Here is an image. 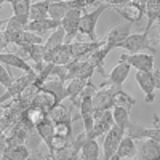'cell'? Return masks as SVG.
<instances>
[{"label": "cell", "mask_w": 160, "mask_h": 160, "mask_svg": "<svg viewBox=\"0 0 160 160\" xmlns=\"http://www.w3.org/2000/svg\"><path fill=\"white\" fill-rule=\"evenodd\" d=\"M152 26L154 22L148 21V24H146V28L141 34H131L125 42L118 45V48H123L128 53H151V55H155L157 48L151 45V40H149V32H151Z\"/></svg>", "instance_id": "1"}, {"label": "cell", "mask_w": 160, "mask_h": 160, "mask_svg": "<svg viewBox=\"0 0 160 160\" xmlns=\"http://www.w3.org/2000/svg\"><path fill=\"white\" fill-rule=\"evenodd\" d=\"M109 7L106 3H101L98 5L95 10L91 11H85L83 16H82V21H80V34L87 35L91 42H98L96 40V24L101 18V15L108 10Z\"/></svg>", "instance_id": "2"}, {"label": "cell", "mask_w": 160, "mask_h": 160, "mask_svg": "<svg viewBox=\"0 0 160 160\" xmlns=\"http://www.w3.org/2000/svg\"><path fill=\"white\" fill-rule=\"evenodd\" d=\"M87 10L83 8H72L66 13V16L61 21L62 29L66 31V43H72V40L80 34V21Z\"/></svg>", "instance_id": "3"}, {"label": "cell", "mask_w": 160, "mask_h": 160, "mask_svg": "<svg viewBox=\"0 0 160 160\" xmlns=\"http://www.w3.org/2000/svg\"><path fill=\"white\" fill-rule=\"evenodd\" d=\"M125 136V130L120 128L117 125H114L108 133L104 135V141H102V160H112V157L115 155L118 144L122 142Z\"/></svg>", "instance_id": "4"}, {"label": "cell", "mask_w": 160, "mask_h": 160, "mask_svg": "<svg viewBox=\"0 0 160 160\" xmlns=\"http://www.w3.org/2000/svg\"><path fill=\"white\" fill-rule=\"evenodd\" d=\"M154 59L155 56L151 55V53H128V55L120 56V61L128 62L131 66V69H136L141 72H152Z\"/></svg>", "instance_id": "5"}, {"label": "cell", "mask_w": 160, "mask_h": 160, "mask_svg": "<svg viewBox=\"0 0 160 160\" xmlns=\"http://www.w3.org/2000/svg\"><path fill=\"white\" fill-rule=\"evenodd\" d=\"M115 13H118L127 22H139L142 19V16L146 15V7L141 5V3H136V2H128L122 7H115L112 8Z\"/></svg>", "instance_id": "6"}, {"label": "cell", "mask_w": 160, "mask_h": 160, "mask_svg": "<svg viewBox=\"0 0 160 160\" xmlns=\"http://www.w3.org/2000/svg\"><path fill=\"white\" fill-rule=\"evenodd\" d=\"M115 125L114 122V115H112V109L102 112L99 117L95 118V127H93L91 133L88 135V139H98L99 136L106 135L112 127Z\"/></svg>", "instance_id": "7"}, {"label": "cell", "mask_w": 160, "mask_h": 160, "mask_svg": "<svg viewBox=\"0 0 160 160\" xmlns=\"http://www.w3.org/2000/svg\"><path fill=\"white\" fill-rule=\"evenodd\" d=\"M131 28H133V24L125 21L123 24H118V26H115V28H112L108 32V35H106L104 40L108 43H111L112 48H118V45L122 42H125V40L131 35Z\"/></svg>", "instance_id": "8"}, {"label": "cell", "mask_w": 160, "mask_h": 160, "mask_svg": "<svg viewBox=\"0 0 160 160\" xmlns=\"http://www.w3.org/2000/svg\"><path fill=\"white\" fill-rule=\"evenodd\" d=\"M45 61L51 62V64H58V66H68L69 62L74 61L72 56V50H71V43H64L59 48L48 51L45 55Z\"/></svg>", "instance_id": "9"}, {"label": "cell", "mask_w": 160, "mask_h": 160, "mask_svg": "<svg viewBox=\"0 0 160 160\" xmlns=\"http://www.w3.org/2000/svg\"><path fill=\"white\" fill-rule=\"evenodd\" d=\"M136 83L139 85V88L144 91V101L151 104L155 99V83H154V78H152V72H141L136 71Z\"/></svg>", "instance_id": "10"}, {"label": "cell", "mask_w": 160, "mask_h": 160, "mask_svg": "<svg viewBox=\"0 0 160 160\" xmlns=\"http://www.w3.org/2000/svg\"><path fill=\"white\" fill-rule=\"evenodd\" d=\"M0 62L5 64L7 68L21 69L22 72H32V71H34V68H31V64L26 61L21 55H18V53L2 51V53H0Z\"/></svg>", "instance_id": "11"}, {"label": "cell", "mask_w": 160, "mask_h": 160, "mask_svg": "<svg viewBox=\"0 0 160 160\" xmlns=\"http://www.w3.org/2000/svg\"><path fill=\"white\" fill-rule=\"evenodd\" d=\"M59 28H61V21H56V19H53V18L29 21V24L26 26V29H28V31L35 32L38 35H43V34H48V32H55Z\"/></svg>", "instance_id": "12"}, {"label": "cell", "mask_w": 160, "mask_h": 160, "mask_svg": "<svg viewBox=\"0 0 160 160\" xmlns=\"http://www.w3.org/2000/svg\"><path fill=\"white\" fill-rule=\"evenodd\" d=\"M112 50H114L112 45L108 43L106 40H102L101 45H99L95 51H93V53H91V56L88 58V61H90L93 66H95L96 71H98L101 75H106V74H104V69H102V64H104V59L108 58V55H109Z\"/></svg>", "instance_id": "13"}, {"label": "cell", "mask_w": 160, "mask_h": 160, "mask_svg": "<svg viewBox=\"0 0 160 160\" xmlns=\"http://www.w3.org/2000/svg\"><path fill=\"white\" fill-rule=\"evenodd\" d=\"M138 152L136 148V139H133L131 136L125 135L122 142L118 144V149L115 152V155L112 157V160H123V158H135Z\"/></svg>", "instance_id": "14"}, {"label": "cell", "mask_w": 160, "mask_h": 160, "mask_svg": "<svg viewBox=\"0 0 160 160\" xmlns=\"http://www.w3.org/2000/svg\"><path fill=\"white\" fill-rule=\"evenodd\" d=\"M138 155L141 160H160V144L154 139H141Z\"/></svg>", "instance_id": "15"}, {"label": "cell", "mask_w": 160, "mask_h": 160, "mask_svg": "<svg viewBox=\"0 0 160 160\" xmlns=\"http://www.w3.org/2000/svg\"><path fill=\"white\" fill-rule=\"evenodd\" d=\"M101 42H72L71 50H72V56L74 59H88L91 56V53L95 51Z\"/></svg>", "instance_id": "16"}, {"label": "cell", "mask_w": 160, "mask_h": 160, "mask_svg": "<svg viewBox=\"0 0 160 160\" xmlns=\"http://www.w3.org/2000/svg\"><path fill=\"white\" fill-rule=\"evenodd\" d=\"M47 117H48V112L42 108H38V106H34V104L29 106V108L22 112V118L34 128H37Z\"/></svg>", "instance_id": "17"}, {"label": "cell", "mask_w": 160, "mask_h": 160, "mask_svg": "<svg viewBox=\"0 0 160 160\" xmlns=\"http://www.w3.org/2000/svg\"><path fill=\"white\" fill-rule=\"evenodd\" d=\"M32 104H34V106H38V108H42V109H45L47 112H50V111L53 109V106L58 104V98H56L55 93L40 88V91L37 93V96H35V99H34ZM32 104H31V106H32Z\"/></svg>", "instance_id": "18"}, {"label": "cell", "mask_w": 160, "mask_h": 160, "mask_svg": "<svg viewBox=\"0 0 160 160\" xmlns=\"http://www.w3.org/2000/svg\"><path fill=\"white\" fill-rule=\"evenodd\" d=\"M130 72H131V66L128 62H125V61H118V64L115 66V68L111 71V74L108 75V80H111V82H114V83L122 87L123 82L128 78Z\"/></svg>", "instance_id": "19"}, {"label": "cell", "mask_w": 160, "mask_h": 160, "mask_svg": "<svg viewBox=\"0 0 160 160\" xmlns=\"http://www.w3.org/2000/svg\"><path fill=\"white\" fill-rule=\"evenodd\" d=\"M32 2H34V0H15V2L11 3V8H13V16L19 18L26 26H28V24H29V21H31L29 13H31Z\"/></svg>", "instance_id": "20"}, {"label": "cell", "mask_w": 160, "mask_h": 160, "mask_svg": "<svg viewBox=\"0 0 160 160\" xmlns=\"http://www.w3.org/2000/svg\"><path fill=\"white\" fill-rule=\"evenodd\" d=\"M50 5H51L50 0H34L32 7H31V13H29L31 21L50 18V15H48L50 13Z\"/></svg>", "instance_id": "21"}, {"label": "cell", "mask_w": 160, "mask_h": 160, "mask_svg": "<svg viewBox=\"0 0 160 160\" xmlns=\"http://www.w3.org/2000/svg\"><path fill=\"white\" fill-rule=\"evenodd\" d=\"M77 160H102L99 155V144L96 139H87Z\"/></svg>", "instance_id": "22"}, {"label": "cell", "mask_w": 160, "mask_h": 160, "mask_svg": "<svg viewBox=\"0 0 160 160\" xmlns=\"http://www.w3.org/2000/svg\"><path fill=\"white\" fill-rule=\"evenodd\" d=\"M29 155H31V149L26 144L10 146L5 151H2V157H5L7 160H28Z\"/></svg>", "instance_id": "23"}, {"label": "cell", "mask_w": 160, "mask_h": 160, "mask_svg": "<svg viewBox=\"0 0 160 160\" xmlns=\"http://www.w3.org/2000/svg\"><path fill=\"white\" fill-rule=\"evenodd\" d=\"M35 131L38 133V136L42 138V141L48 146L50 142H51V139H53V136L56 135L55 133V122L50 118V117H47L42 123H40L37 128H35Z\"/></svg>", "instance_id": "24"}, {"label": "cell", "mask_w": 160, "mask_h": 160, "mask_svg": "<svg viewBox=\"0 0 160 160\" xmlns=\"http://www.w3.org/2000/svg\"><path fill=\"white\" fill-rule=\"evenodd\" d=\"M66 43V31L62 29V26L59 29H56L55 32H51L50 35H48V38L45 40V50H47V53L48 51H53V50H56V48H59L61 45H64Z\"/></svg>", "instance_id": "25"}, {"label": "cell", "mask_w": 160, "mask_h": 160, "mask_svg": "<svg viewBox=\"0 0 160 160\" xmlns=\"http://www.w3.org/2000/svg\"><path fill=\"white\" fill-rule=\"evenodd\" d=\"M72 109H74L72 104H71V108H66L62 102H58L56 106H53V109L48 112V117H50L55 123H58V122H61V120L72 118V115H71Z\"/></svg>", "instance_id": "26"}, {"label": "cell", "mask_w": 160, "mask_h": 160, "mask_svg": "<svg viewBox=\"0 0 160 160\" xmlns=\"http://www.w3.org/2000/svg\"><path fill=\"white\" fill-rule=\"evenodd\" d=\"M112 115H114L115 125L120 127V128H123L127 131L128 127H130V123H131V120H130V109L115 106V108H112Z\"/></svg>", "instance_id": "27"}, {"label": "cell", "mask_w": 160, "mask_h": 160, "mask_svg": "<svg viewBox=\"0 0 160 160\" xmlns=\"http://www.w3.org/2000/svg\"><path fill=\"white\" fill-rule=\"evenodd\" d=\"M135 98L130 96L127 91L123 90H118L115 95H114V108L115 106H120V108H127V109H131L135 106Z\"/></svg>", "instance_id": "28"}, {"label": "cell", "mask_w": 160, "mask_h": 160, "mask_svg": "<svg viewBox=\"0 0 160 160\" xmlns=\"http://www.w3.org/2000/svg\"><path fill=\"white\" fill-rule=\"evenodd\" d=\"M22 29H26V24L16 16H11L10 19L3 21V24H2V31H5L8 35L16 34V32L22 31Z\"/></svg>", "instance_id": "29"}, {"label": "cell", "mask_w": 160, "mask_h": 160, "mask_svg": "<svg viewBox=\"0 0 160 160\" xmlns=\"http://www.w3.org/2000/svg\"><path fill=\"white\" fill-rule=\"evenodd\" d=\"M55 133L58 136H62V138H71V135H72V118L61 120V122L55 123Z\"/></svg>", "instance_id": "30"}, {"label": "cell", "mask_w": 160, "mask_h": 160, "mask_svg": "<svg viewBox=\"0 0 160 160\" xmlns=\"http://www.w3.org/2000/svg\"><path fill=\"white\" fill-rule=\"evenodd\" d=\"M69 142H71L69 138H62V136L55 135V136H53V139H51V142L48 144V152L53 154V152H56V151H61V149L66 148Z\"/></svg>", "instance_id": "31"}, {"label": "cell", "mask_w": 160, "mask_h": 160, "mask_svg": "<svg viewBox=\"0 0 160 160\" xmlns=\"http://www.w3.org/2000/svg\"><path fill=\"white\" fill-rule=\"evenodd\" d=\"M15 82H16V78L8 72L7 66L2 64V68H0V83H2V87L8 90V88H11L13 85H15Z\"/></svg>", "instance_id": "32"}, {"label": "cell", "mask_w": 160, "mask_h": 160, "mask_svg": "<svg viewBox=\"0 0 160 160\" xmlns=\"http://www.w3.org/2000/svg\"><path fill=\"white\" fill-rule=\"evenodd\" d=\"M48 157H50V152L48 154H43L40 149H35V151H31V155H29L28 160H45Z\"/></svg>", "instance_id": "33"}, {"label": "cell", "mask_w": 160, "mask_h": 160, "mask_svg": "<svg viewBox=\"0 0 160 160\" xmlns=\"http://www.w3.org/2000/svg\"><path fill=\"white\" fill-rule=\"evenodd\" d=\"M131 2V0H102V3H106L109 8H115V7H122L125 3Z\"/></svg>", "instance_id": "34"}, {"label": "cell", "mask_w": 160, "mask_h": 160, "mask_svg": "<svg viewBox=\"0 0 160 160\" xmlns=\"http://www.w3.org/2000/svg\"><path fill=\"white\" fill-rule=\"evenodd\" d=\"M152 78H154L155 88L160 90V69H154V71H152Z\"/></svg>", "instance_id": "35"}, {"label": "cell", "mask_w": 160, "mask_h": 160, "mask_svg": "<svg viewBox=\"0 0 160 160\" xmlns=\"http://www.w3.org/2000/svg\"><path fill=\"white\" fill-rule=\"evenodd\" d=\"M85 3H87V7H98V5H101L99 3V0H85Z\"/></svg>", "instance_id": "36"}, {"label": "cell", "mask_w": 160, "mask_h": 160, "mask_svg": "<svg viewBox=\"0 0 160 160\" xmlns=\"http://www.w3.org/2000/svg\"><path fill=\"white\" fill-rule=\"evenodd\" d=\"M154 125L160 128V115H154Z\"/></svg>", "instance_id": "37"}, {"label": "cell", "mask_w": 160, "mask_h": 160, "mask_svg": "<svg viewBox=\"0 0 160 160\" xmlns=\"http://www.w3.org/2000/svg\"><path fill=\"white\" fill-rule=\"evenodd\" d=\"M71 2H75V3H85V0H71ZM87 5V3H85Z\"/></svg>", "instance_id": "38"}, {"label": "cell", "mask_w": 160, "mask_h": 160, "mask_svg": "<svg viewBox=\"0 0 160 160\" xmlns=\"http://www.w3.org/2000/svg\"><path fill=\"white\" fill-rule=\"evenodd\" d=\"M2 2H10V3H13L15 0H2Z\"/></svg>", "instance_id": "39"}, {"label": "cell", "mask_w": 160, "mask_h": 160, "mask_svg": "<svg viewBox=\"0 0 160 160\" xmlns=\"http://www.w3.org/2000/svg\"><path fill=\"white\" fill-rule=\"evenodd\" d=\"M45 160H53V158H51V155H50V157H48V158H45Z\"/></svg>", "instance_id": "40"}, {"label": "cell", "mask_w": 160, "mask_h": 160, "mask_svg": "<svg viewBox=\"0 0 160 160\" xmlns=\"http://www.w3.org/2000/svg\"><path fill=\"white\" fill-rule=\"evenodd\" d=\"M130 160H141V158H130Z\"/></svg>", "instance_id": "41"}, {"label": "cell", "mask_w": 160, "mask_h": 160, "mask_svg": "<svg viewBox=\"0 0 160 160\" xmlns=\"http://www.w3.org/2000/svg\"><path fill=\"white\" fill-rule=\"evenodd\" d=\"M158 42H160V34H158Z\"/></svg>", "instance_id": "42"}]
</instances>
